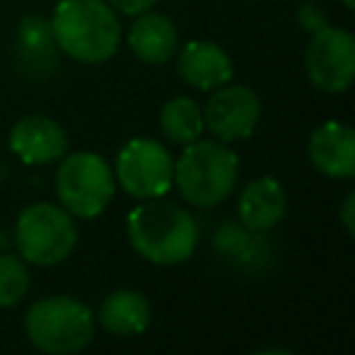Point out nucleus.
Returning <instances> with one entry per match:
<instances>
[{"instance_id":"1","label":"nucleus","mask_w":355,"mask_h":355,"mask_svg":"<svg viewBox=\"0 0 355 355\" xmlns=\"http://www.w3.org/2000/svg\"><path fill=\"white\" fill-rule=\"evenodd\" d=\"M130 247L155 266H175L191 258L197 250V222L178 202L150 197L128 214Z\"/></svg>"},{"instance_id":"2","label":"nucleus","mask_w":355,"mask_h":355,"mask_svg":"<svg viewBox=\"0 0 355 355\" xmlns=\"http://www.w3.org/2000/svg\"><path fill=\"white\" fill-rule=\"evenodd\" d=\"M50 28L58 50L80 64L108 61L122 39L119 17L105 0H58Z\"/></svg>"},{"instance_id":"3","label":"nucleus","mask_w":355,"mask_h":355,"mask_svg":"<svg viewBox=\"0 0 355 355\" xmlns=\"http://www.w3.org/2000/svg\"><path fill=\"white\" fill-rule=\"evenodd\" d=\"M239 180V155L219 139H194L183 144L175 161L172 186L197 208H214L227 200Z\"/></svg>"},{"instance_id":"4","label":"nucleus","mask_w":355,"mask_h":355,"mask_svg":"<svg viewBox=\"0 0 355 355\" xmlns=\"http://www.w3.org/2000/svg\"><path fill=\"white\" fill-rule=\"evenodd\" d=\"M28 341L47 355H75L94 336V313L86 302L55 294L33 302L25 313Z\"/></svg>"},{"instance_id":"5","label":"nucleus","mask_w":355,"mask_h":355,"mask_svg":"<svg viewBox=\"0 0 355 355\" xmlns=\"http://www.w3.org/2000/svg\"><path fill=\"white\" fill-rule=\"evenodd\" d=\"M55 194L69 216L94 219L114 200V172L97 153H64L58 158Z\"/></svg>"},{"instance_id":"6","label":"nucleus","mask_w":355,"mask_h":355,"mask_svg":"<svg viewBox=\"0 0 355 355\" xmlns=\"http://www.w3.org/2000/svg\"><path fill=\"white\" fill-rule=\"evenodd\" d=\"M14 244L19 258L33 266L61 263L78 244V230L72 216L53 202H33L19 211L14 227Z\"/></svg>"},{"instance_id":"7","label":"nucleus","mask_w":355,"mask_h":355,"mask_svg":"<svg viewBox=\"0 0 355 355\" xmlns=\"http://www.w3.org/2000/svg\"><path fill=\"white\" fill-rule=\"evenodd\" d=\"M172 172H175V158L169 150L155 141V139H130L119 153L114 164V180L136 197V200H150V197H164L172 189Z\"/></svg>"},{"instance_id":"8","label":"nucleus","mask_w":355,"mask_h":355,"mask_svg":"<svg viewBox=\"0 0 355 355\" xmlns=\"http://www.w3.org/2000/svg\"><path fill=\"white\" fill-rule=\"evenodd\" d=\"M305 72L311 83L322 92L341 94L349 89L355 78V39L344 28L324 25L311 33V44L305 50Z\"/></svg>"},{"instance_id":"9","label":"nucleus","mask_w":355,"mask_h":355,"mask_svg":"<svg viewBox=\"0 0 355 355\" xmlns=\"http://www.w3.org/2000/svg\"><path fill=\"white\" fill-rule=\"evenodd\" d=\"M261 119V100L250 86L222 83L211 89L208 103L202 105V122L219 141L250 139Z\"/></svg>"},{"instance_id":"10","label":"nucleus","mask_w":355,"mask_h":355,"mask_svg":"<svg viewBox=\"0 0 355 355\" xmlns=\"http://www.w3.org/2000/svg\"><path fill=\"white\" fill-rule=\"evenodd\" d=\"M8 147L22 164L39 166V164L58 161L67 153L69 141H67L64 128L55 119L31 114V116H22L14 122V128L8 133Z\"/></svg>"},{"instance_id":"11","label":"nucleus","mask_w":355,"mask_h":355,"mask_svg":"<svg viewBox=\"0 0 355 355\" xmlns=\"http://www.w3.org/2000/svg\"><path fill=\"white\" fill-rule=\"evenodd\" d=\"M311 164L336 180H349L355 175V130L347 122H322L308 139Z\"/></svg>"},{"instance_id":"12","label":"nucleus","mask_w":355,"mask_h":355,"mask_svg":"<svg viewBox=\"0 0 355 355\" xmlns=\"http://www.w3.org/2000/svg\"><path fill=\"white\" fill-rule=\"evenodd\" d=\"M288 208L286 200V189L277 178L272 175H261L255 180H250L241 194H239V225H244L252 233H266L272 230L277 222H283Z\"/></svg>"},{"instance_id":"13","label":"nucleus","mask_w":355,"mask_h":355,"mask_svg":"<svg viewBox=\"0 0 355 355\" xmlns=\"http://www.w3.org/2000/svg\"><path fill=\"white\" fill-rule=\"evenodd\" d=\"M58 44L53 39L50 19L42 14H28L14 31V55L22 72L44 78L58 67Z\"/></svg>"},{"instance_id":"14","label":"nucleus","mask_w":355,"mask_h":355,"mask_svg":"<svg viewBox=\"0 0 355 355\" xmlns=\"http://www.w3.org/2000/svg\"><path fill=\"white\" fill-rule=\"evenodd\" d=\"M178 75L189 86L211 92L233 78V61L216 42L194 39L186 42L178 53Z\"/></svg>"},{"instance_id":"15","label":"nucleus","mask_w":355,"mask_h":355,"mask_svg":"<svg viewBox=\"0 0 355 355\" xmlns=\"http://www.w3.org/2000/svg\"><path fill=\"white\" fill-rule=\"evenodd\" d=\"M178 28L166 14L158 11H141L130 22L128 31V47L130 53L144 64H166L178 53Z\"/></svg>"},{"instance_id":"16","label":"nucleus","mask_w":355,"mask_h":355,"mask_svg":"<svg viewBox=\"0 0 355 355\" xmlns=\"http://www.w3.org/2000/svg\"><path fill=\"white\" fill-rule=\"evenodd\" d=\"M97 319L114 336H139L150 327L153 308H150V300L141 291L116 288L97 308Z\"/></svg>"},{"instance_id":"17","label":"nucleus","mask_w":355,"mask_h":355,"mask_svg":"<svg viewBox=\"0 0 355 355\" xmlns=\"http://www.w3.org/2000/svg\"><path fill=\"white\" fill-rule=\"evenodd\" d=\"M158 125H161V133L175 144H189V141L200 139L205 130L200 103L194 97H183V94H178L161 105Z\"/></svg>"},{"instance_id":"18","label":"nucleus","mask_w":355,"mask_h":355,"mask_svg":"<svg viewBox=\"0 0 355 355\" xmlns=\"http://www.w3.org/2000/svg\"><path fill=\"white\" fill-rule=\"evenodd\" d=\"M28 263L19 255H0V308L17 305L28 291Z\"/></svg>"},{"instance_id":"19","label":"nucleus","mask_w":355,"mask_h":355,"mask_svg":"<svg viewBox=\"0 0 355 355\" xmlns=\"http://www.w3.org/2000/svg\"><path fill=\"white\" fill-rule=\"evenodd\" d=\"M297 22H300L302 31L316 33V31H322V28L327 25V17H324V11H322L313 0H308V3H302V6L297 8Z\"/></svg>"},{"instance_id":"20","label":"nucleus","mask_w":355,"mask_h":355,"mask_svg":"<svg viewBox=\"0 0 355 355\" xmlns=\"http://www.w3.org/2000/svg\"><path fill=\"white\" fill-rule=\"evenodd\" d=\"M114 11H122V14H130V17H136V14H141V11H147V8H153L158 0H105Z\"/></svg>"},{"instance_id":"21","label":"nucleus","mask_w":355,"mask_h":355,"mask_svg":"<svg viewBox=\"0 0 355 355\" xmlns=\"http://www.w3.org/2000/svg\"><path fill=\"white\" fill-rule=\"evenodd\" d=\"M341 225H344V230L352 236L355 233V191H349L347 197H344V205H341Z\"/></svg>"},{"instance_id":"22","label":"nucleus","mask_w":355,"mask_h":355,"mask_svg":"<svg viewBox=\"0 0 355 355\" xmlns=\"http://www.w3.org/2000/svg\"><path fill=\"white\" fill-rule=\"evenodd\" d=\"M341 3H344L347 8H355V0H341Z\"/></svg>"}]
</instances>
